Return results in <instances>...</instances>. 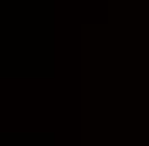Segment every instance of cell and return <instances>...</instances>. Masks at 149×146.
Masks as SVG:
<instances>
[]
</instances>
